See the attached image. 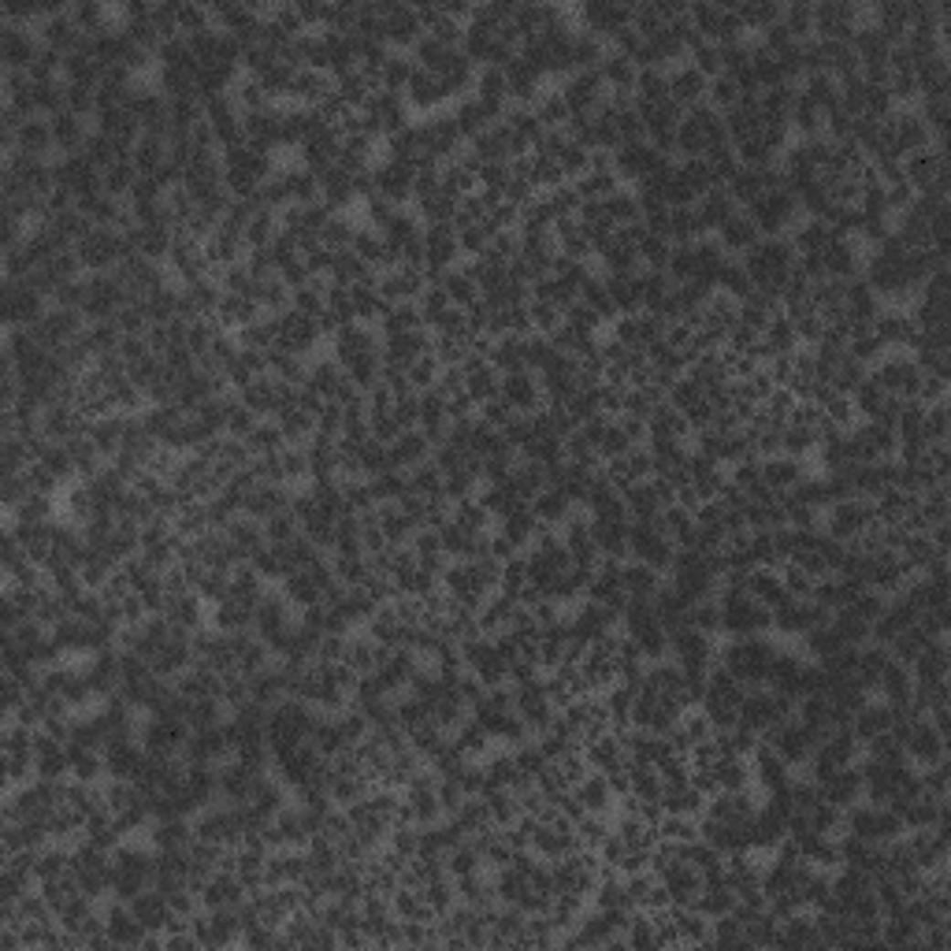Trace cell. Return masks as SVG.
<instances>
[{"mask_svg":"<svg viewBox=\"0 0 951 951\" xmlns=\"http://www.w3.org/2000/svg\"><path fill=\"white\" fill-rule=\"evenodd\" d=\"M316 334H320L316 320H312V316H301V312L294 309V312H287V316H279V343H275V350H287V354L309 350V346L316 343Z\"/></svg>","mask_w":951,"mask_h":951,"instance_id":"1","label":"cell"},{"mask_svg":"<svg viewBox=\"0 0 951 951\" xmlns=\"http://www.w3.org/2000/svg\"><path fill=\"white\" fill-rule=\"evenodd\" d=\"M539 390H543V386H535V375H532L528 368H521V372H510L506 379H502L498 395L506 398L517 413H532V409L539 406Z\"/></svg>","mask_w":951,"mask_h":951,"instance_id":"2","label":"cell"},{"mask_svg":"<svg viewBox=\"0 0 951 951\" xmlns=\"http://www.w3.org/2000/svg\"><path fill=\"white\" fill-rule=\"evenodd\" d=\"M458 253H461V246H458V231L450 227V223H439V227L424 231V257H428L431 268L454 264Z\"/></svg>","mask_w":951,"mask_h":951,"instance_id":"3","label":"cell"},{"mask_svg":"<svg viewBox=\"0 0 951 951\" xmlns=\"http://www.w3.org/2000/svg\"><path fill=\"white\" fill-rule=\"evenodd\" d=\"M799 480H807L803 476V461L799 458H769V461H762V483L769 487V491H777V494H785L788 487H796Z\"/></svg>","mask_w":951,"mask_h":951,"instance_id":"4","label":"cell"},{"mask_svg":"<svg viewBox=\"0 0 951 951\" xmlns=\"http://www.w3.org/2000/svg\"><path fill=\"white\" fill-rule=\"evenodd\" d=\"M127 907L134 911V918H138L145 929H164L167 918H172V903H167V896H164L160 888H156V892H142V896H134Z\"/></svg>","mask_w":951,"mask_h":951,"instance_id":"5","label":"cell"},{"mask_svg":"<svg viewBox=\"0 0 951 951\" xmlns=\"http://www.w3.org/2000/svg\"><path fill=\"white\" fill-rule=\"evenodd\" d=\"M428 439H424V431H402L395 442H390V469H413V465H420L424 458H428Z\"/></svg>","mask_w":951,"mask_h":951,"instance_id":"6","label":"cell"},{"mask_svg":"<svg viewBox=\"0 0 951 951\" xmlns=\"http://www.w3.org/2000/svg\"><path fill=\"white\" fill-rule=\"evenodd\" d=\"M755 755H758L755 769H758L762 788H766V792H780V788H788V762L780 758V755H777L769 744H758V747H755Z\"/></svg>","mask_w":951,"mask_h":951,"instance_id":"7","label":"cell"},{"mask_svg":"<svg viewBox=\"0 0 951 951\" xmlns=\"http://www.w3.org/2000/svg\"><path fill=\"white\" fill-rule=\"evenodd\" d=\"M706 97V79L688 64V68H681L677 75H669V100H677L684 111L692 108V104H699Z\"/></svg>","mask_w":951,"mask_h":951,"instance_id":"8","label":"cell"},{"mask_svg":"<svg viewBox=\"0 0 951 951\" xmlns=\"http://www.w3.org/2000/svg\"><path fill=\"white\" fill-rule=\"evenodd\" d=\"M19 153L23 156H37V160H45V153L56 145V138H52V123L45 120V116H34V120H26L23 127H19Z\"/></svg>","mask_w":951,"mask_h":951,"instance_id":"9","label":"cell"},{"mask_svg":"<svg viewBox=\"0 0 951 951\" xmlns=\"http://www.w3.org/2000/svg\"><path fill=\"white\" fill-rule=\"evenodd\" d=\"M907 751H911L922 766H933V762L944 758V736L933 729L929 721H922V724H914L911 736H907Z\"/></svg>","mask_w":951,"mask_h":951,"instance_id":"10","label":"cell"},{"mask_svg":"<svg viewBox=\"0 0 951 951\" xmlns=\"http://www.w3.org/2000/svg\"><path fill=\"white\" fill-rule=\"evenodd\" d=\"M52 123V138H56V145H60L68 156H75V153H82V145H86V123L79 120V116H71V111H60V116H52L48 120Z\"/></svg>","mask_w":951,"mask_h":951,"instance_id":"11","label":"cell"},{"mask_svg":"<svg viewBox=\"0 0 951 951\" xmlns=\"http://www.w3.org/2000/svg\"><path fill=\"white\" fill-rule=\"evenodd\" d=\"M573 792H576V799L584 803L587 814H602V810L613 803V792H609V785H606V773H587Z\"/></svg>","mask_w":951,"mask_h":951,"instance_id":"12","label":"cell"},{"mask_svg":"<svg viewBox=\"0 0 951 951\" xmlns=\"http://www.w3.org/2000/svg\"><path fill=\"white\" fill-rule=\"evenodd\" d=\"M104 925H108L111 944H138V940H142V929H145V925L134 918L131 907H111L108 918H104Z\"/></svg>","mask_w":951,"mask_h":951,"instance_id":"13","label":"cell"},{"mask_svg":"<svg viewBox=\"0 0 951 951\" xmlns=\"http://www.w3.org/2000/svg\"><path fill=\"white\" fill-rule=\"evenodd\" d=\"M733 12L740 16V23H744V30L747 26H755V30H766V26H773V23H780V5H773V0H744V5H733Z\"/></svg>","mask_w":951,"mask_h":951,"instance_id":"14","label":"cell"},{"mask_svg":"<svg viewBox=\"0 0 951 951\" xmlns=\"http://www.w3.org/2000/svg\"><path fill=\"white\" fill-rule=\"evenodd\" d=\"M532 513H535L543 524H562L565 513H569V494H565L562 487H546V491H539V494H535Z\"/></svg>","mask_w":951,"mask_h":951,"instance_id":"15","label":"cell"},{"mask_svg":"<svg viewBox=\"0 0 951 951\" xmlns=\"http://www.w3.org/2000/svg\"><path fill=\"white\" fill-rule=\"evenodd\" d=\"M758 242V227L751 223V216H744V212H736L729 223L721 227V249H751Z\"/></svg>","mask_w":951,"mask_h":951,"instance_id":"16","label":"cell"},{"mask_svg":"<svg viewBox=\"0 0 951 951\" xmlns=\"http://www.w3.org/2000/svg\"><path fill=\"white\" fill-rule=\"evenodd\" d=\"M498 390H502V379H498V372L491 368V361H487L483 368H476V372L465 375V395H469L476 406L498 398Z\"/></svg>","mask_w":951,"mask_h":951,"instance_id":"17","label":"cell"},{"mask_svg":"<svg viewBox=\"0 0 951 951\" xmlns=\"http://www.w3.org/2000/svg\"><path fill=\"white\" fill-rule=\"evenodd\" d=\"M621 587L625 595H636V598H650L658 591V569L636 562V565H621Z\"/></svg>","mask_w":951,"mask_h":951,"instance_id":"18","label":"cell"},{"mask_svg":"<svg viewBox=\"0 0 951 951\" xmlns=\"http://www.w3.org/2000/svg\"><path fill=\"white\" fill-rule=\"evenodd\" d=\"M713 773H717V788H721V792H740V788H747V780H751L747 762L736 758V755L717 758V762H713Z\"/></svg>","mask_w":951,"mask_h":951,"instance_id":"19","label":"cell"},{"mask_svg":"<svg viewBox=\"0 0 951 951\" xmlns=\"http://www.w3.org/2000/svg\"><path fill=\"white\" fill-rule=\"evenodd\" d=\"M454 123H458L461 138H476V134H483V131L491 127V116H487V108H483V100H480V97H469V100L458 108Z\"/></svg>","mask_w":951,"mask_h":951,"instance_id":"20","label":"cell"},{"mask_svg":"<svg viewBox=\"0 0 951 951\" xmlns=\"http://www.w3.org/2000/svg\"><path fill=\"white\" fill-rule=\"evenodd\" d=\"M246 446L253 454H279L287 446V435H283V428H279V420H271V424H257L249 435H246Z\"/></svg>","mask_w":951,"mask_h":951,"instance_id":"21","label":"cell"},{"mask_svg":"<svg viewBox=\"0 0 951 951\" xmlns=\"http://www.w3.org/2000/svg\"><path fill=\"white\" fill-rule=\"evenodd\" d=\"M658 836L661 840H673V844H692V840H699V825L688 814H665L658 821Z\"/></svg>","mask_w":951,"mask_h":951,"instance_id":"22","label":"cell"},{"mask_svg":"<svg viewBox=\"0 0 951 951\" xmlns=\"http://www.w3.org/2000/svg\"><path fill=\"white\" fill-rule=\"evenodd\" d=\"M138 183V167L134 160H116L104 172V194L108 197H120V194H131V186Z\"/></svg>","mask_w":951,"mask_h":951,"instance_id":"23","label":"cell"},{"mask_svg":"<svg viewBox=\"0 0 951 951\" xmlns=\"http://www.w3.org/2000/svg\"><path fill=\"white\" fill-rule=\"evenodd\" d=\"M298 524H301V521H298L291 510H279V513H271V517L264 521V535H268L271 546H283V543L298 539Z\"/></svg>","mask_w":951,"mask_h":951,"instance_id":"24","label":"cell"},{"mask_svg":"<svg viewBox=\"0 0 951 951\" xmlns=\"http://www.w3.org/2000/svg\"><path fill=\"white\" fill-rule=\"evenodd\" d=\"M829 242H832V227L821 219H810L796 231V249H803V253H821Z\"/></svg>","mask_w":951,"mask_h":951,"instance_id":"25","label":"cell"},{"mask_svg":"<svg viewBox=\"0 0 951 951\" xmlns=\"http://www.w3.org/2000/svg\"><path fill=\"white\" fill-rule=\"evenodd\" d=\"M487 517H491V513L483 510V502L461 498L458 506H454V517H450V521H454L458 528H465L469 535H476V532H483V528H487Z\"/></svg>","mask_w":951,"mask_h":951,"instance_id":"26","label":"cell"},{"mask_svg":"<svg viewBox=\"0 0 951 951\" xmlns=\"http://www.w3.org/2000/svg\"><path fill=\"white\" fill-rule=\"evenodd\" d=\"M287 598L298 602V606H316V602H320V587H316V580L301 569V573H291V576H287Z\"/></svg>","mask_w":951,"mask_h":951,"instance_id":"27","label":"cell"},{"mask_svg":"<svg viewBox=\"0 0 951 951\" xmlns=\"http://www.w3.org/2000/svg\"><path fill=\"white\" fill-rule=\"evenodd\" d=\"M528 316H532V327H535L539 334H550L554 327H562V309H557L554 301L532 298V301H528Z\"/></svg>","mask_w":951,"mask_h":951,"instance_id":"28","label":"cell"},{"mask_svg":"<svg viewBox=\"0 0 951 951\" xmlns=\"http://www.w3.org/2000/svg\"><path fill=\"white\" fill-rule=\"evenodd\" d=\"M216 334H219V331H216L205 316H197V320L186 327V350H190L194 357H205V354L212 350V339H216Z\"/></svg>","mask_w":951,"mask_h":951,"instance_id":"29","label":"cell"},{"mask_svg":"<svg viewBox=\"0 0 951 951\" xmlns=\"http://www.w3.org/2000/svg\"><path fill=\"white\" fill-rule=\"evenodd\" d=\"M665 395H669V406L681 413V409H692L695 402H703V386L688 375V379H673V386H669Z\"/></svg>","mask_w":951,"mask_h":951,"instance_id":"30","label":"cell"},{"mask_svg":"<svg viewBox=\"0 0 951 951\" xmlns=\"http://www.w3.org/2000/svg\"><path fill=\"white\" fill-rule=\"evenodd\" d=\"M64 100H68V111H71V116H79V120H86L90 111H97V90L93 86H71L68 82Z\"/></svg>","mask_w":951,"mask_h":951,"instance_id":"31","label":"cell"},{"mask_svg":"<svg viewBox=\"0 0 951 951\" xmlns=\"http://www.w3.org/2000/svg\"><path fill=\"white\" fill-rule=\"evenodd\" d=\"M439 372H442V361H439L435 354H424V357H417V365L409 368V383H413L417 390H431L435 379H439Z\"/></svg>","mask_w":951,"mask_h":951,"instance_id":"32","label":"cell"},{"mask_svg":"<svg viewBox=\"0 0 951 951\" xmlns=\"http://www.w3.org/2000/svg\"><path fill=\"white\" fill-rule=\"evenodd\" d=\"M386 836H390V851H398L402 859H417V851H420V832H417L413 825H395Z\"/></svg>","mask_w":951,"mask_h":951,"instance_id":"33","label":"cell"},{"mask_svg":"<svg viewBox=\"0 0 951 951\" xmlns=\"http://www.w3.org/2000/svg\"><path fill=\"white\" fill-rule=\"evenodd\" d=\"M554 346H550V339L546 334H535V339H524V368H546L550 361H554Z\"/></svg>","mask_w":951,"mask_h":951,"instance_id":"34","label":"cell"},{"mask_svg":"<svg viewBox=\"0 0 951 951\" xmlns=\"http://www.w3.org/2000/svg\"><path fill=\"white\" fill-rule=\"evenodd\" d=\"M279 458H283V476H309L312 472V461H309V446H283L279 450Z\"/></svg>","mask_w":951,"mask_h":951,"instance_id":"35","label":"cell"},{"mask_svg":"<svg viewBox=\"0 0 951 951\" xmlns=\"http://www.w3.org/2000/svg\"><path fill=\"white\" fill-rule=\"evenodd\" d=\"M16 517L19 521H45L48 517V494H37V491H30L19 506H16Z\"/></svg>","mask_w":951,"mask_h":951,"instance_id":"36","label":"cell"},{"mask_svg":"<svg viewBox=\"0 0 951 951\" xmlns=\"http://www.w3.org/2000/svg\"><path fill=\"white\" fill-rule=\"evenodd\" d=\"M576 829H580V844H587V848H598L606 836H609V829H606V821H602L598 814H595V818L584 814V818L576 821Z\"/></svg>","mask_w":951,"mask_h":951,"instance_id":"37","label":"cell"},{"mask_svg":"<svg viewBox=\"0 0 951 951\" xmlns=\"http://www.w3.org/2000/svg\"><path fill=\"white\" fill-rule=\"evenodd\" d=\"M120 357H123L127 365H134V361L149 357V343H145V334H123V343H120Z\"/></svg>","mask_w":951,"mask_h":951,"instance_id":"38","label":"cell"},{"mask_svg":"<svg viewBox=\"0 0 951 951\" xmlns=\"http://www.w3.org/2000/svg\"><path fill=\"white\" fill-rule=\"evenodd\" d=\"M618 428L629 435V442H632V446H636V442L647 435V420H643V417H629V413H625V420H621Z\"/></svg>","mask_w":951,"mask_h":951,"instance_id":"39","label":"cell"}]
</instances>
